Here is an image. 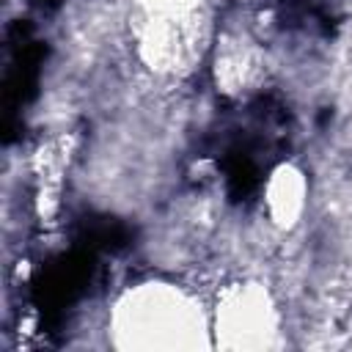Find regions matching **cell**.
I'll use <instances>...</instances> for the list:
<instances>
[{"mask_svg":"<svg viewBox=\"0 0 352 352\" xmlns=\"http://www.w3.org/2000/svg\"><path fill=\"white\" fill-rule=\"evenodd\" d=\"M107 336L118 349H204L212 346L209 305L179 280L143 278L110 302Z\"/></svg>","mask_w":352,"mask_h":352,"instance_id":"obj_1","label":"cell"},{"mask_svg":"<svg viewBox=\"0 0 352 352\" xmlns=\"http://www.w3.org/2000/svg\"><path fill=\"white\" fill-rule=\"evenodd\" d=\"M212 346L264 349L280 341L283 311L275 292L258 278L226 283L209 305Z\"/></svg>","mask_w":352,"mask_h":352,"instance_id":"obj_2","label":"cell"},{"mask_svg":"<svg viewBox=\"0 0 352 352\" xmlns=\"http://www.w3.org/2000/svg\"><path fill=\"white\" fill-rule=\"evenodd\" d=\"M311 212V176L294 160L270 168L261 187V214L278 234H294Z\"/></svg>","mask_w":352,"mask_h":352,"instance_id":"obj_3","label":"cell"},{"mask_svg":"<svg viewBox=\"0 0 352 352\" xmlns=\"http://www.w3.org/2000/svg\"><path fill=\"white\" fill-rule=\"evenodd\" d=\"M264 74V50L248 30H223L212 44V77L217 91L239 96Z\"/></svg>","mask_w":352,"mask_h":352,"instance_id":"obj_4","label":"cell"}]
</instances>
